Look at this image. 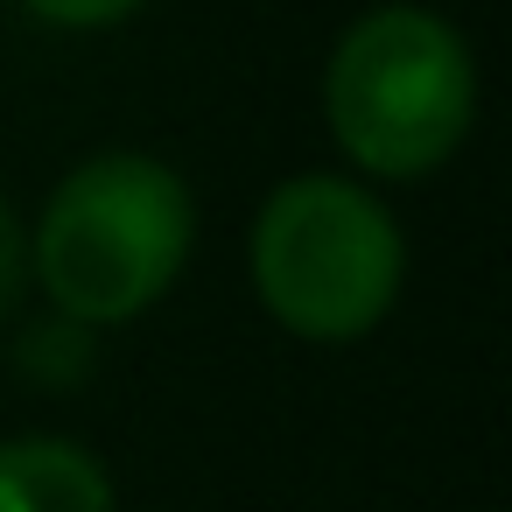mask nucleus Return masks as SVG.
Returning a JSON list of instances; mask_svg holds the SVG:
<instances>
[{"label":"nucleus","instance_id":"1","mask_svg":"<svg viewBox=\"0 0 512 512\" xmlns=\"http://www.w3.org/2000/svg\"><path fill=\"white\" fill-rule=\"evenodd\" d=\"M190 239V183L141 148H106L50 190L29 232V274L43 281L57 316L127 323L169 295L190 260Z\"/></svg>","mask_w":512,"mask_h":512},{"label":"nucleus","instance_id":"2","mask_svg":"<svg viewBox=\"0 0 512 512\" xmlns=\"http://www.w3.org/2000/svg\"><path fill=\"white\" fill-rule=\"evenodd\" d=\"M323 120L365 176L442 169L477 120L470 43L428 8H372L323 64Z\"/></svg>","mask_w":512,"mask_h":512},{"label":"nucleus","instance_id":"3","mask_svg":"<svg viewBox=\"0 0 512 512\" xmlns=\"http://www.w3.org/2000/svg\"><path fill=\"white\" fill-rule=\"evenodd\" d=\"M407 274L400 225L344 176H295L253 218V288L309 344H351L386 323Z\"/></svg>","mask_w":512,"mask_h":512},{"label":"nucleus","instance_id":"4","mask_svg":"<svg viewBox=\"0 0 512 512\" xmlns=\"http://www.w3.org/2000/svg\"><path fill=\"white\" fill-rule=\"evenodd\" d=\"M0 512H113V484L92 449L22 435L0 442Z\"/></svg>","mask_w":512,"mask_h":512},{"label":"nucleus","instance_id":"5","mask_svg":"<svg viewBox=\"0 0 512 512\" xmlns=\"http://www.w3.org/2000/svg\"><path fill=\"white\" fill-rule=\"evenodd\" d=\"M22 372L36 386H78L92 372V323L78 316H50L22 337Z\"/></svg>","mask_w":512,"mask_h":512},{"label":"nucleus","instance_id":"6","mask_svg":"<svg viewBox=\"0 0 512 512\" xmlns=\"http://www.w3.org/2000/svg\"><path fill=\"white\" fill-rule=\"evenodd\" d=\"M22 8L36 22H50V29H113V22H127L141 8V0H22Z\"/></svg>","mask_w":512,"mask_h":512},{"label":"nucleus","instance_id":"7","mask_svg":"<svg viewBox=\"0 0 512 512\" xmlns=\"http://www.w3.org/2000/svg\"><path fill=\"white\" fill-rule=\"evenodd\" d=\"M22 281H29V232H22L15 204L0 197V316L22 302Z\"/></svg>","mask_w":512,"mask_h":512}]
</instances>
